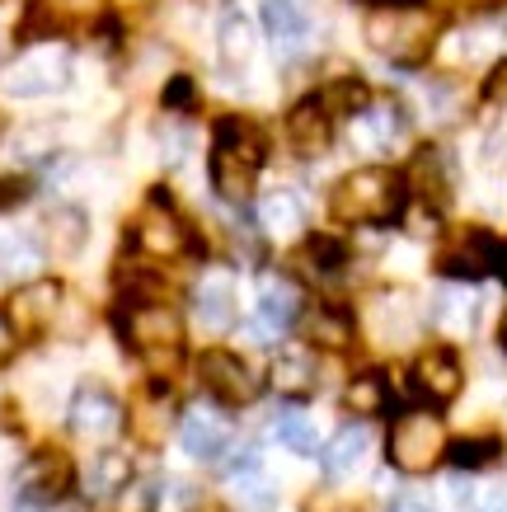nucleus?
Here are the masks:
<instances>
[{
  "mask_svg": "<svg viewBox=\"0 0 507 512\" xmlns=\"http://www.w3.org/2000/svg\"><path fill=\"white\" fill-rule=\"evenodd\" d=\"M306 339L315 348H348L353 343V315L338 306H315L306 315Z\"/></svg>",
  "mask_w": 507,
  "mask_h": 512,
  "instance_id": "bb28decb",
  "label": "nucleus"
},
{
  "mask_svg": "<svg viewBox=\"0 0 507 512\" xmlns=\"http://www.w3.org/2000/svg\"><path fill=\"white\" fill-rule=\"evenodd\" d=\"M348 137L362 156H390L404 137H409V113L395 99H367V109L353 113Z\"/></svg>",
  "mask_w": 507,
  "mask_h": 512,
  "instance_id": "0eeeda50",
  "label": "nucleus"
},
{
  "mask_svg": "<svg viewBox=\"0 0 507 512\" xmlns=\"http://www.w3.org/2000/svg\"><path fill=\"white\" fill-rule=\"evenodd\" d=\"M151 512H198V489L188 480H165L151 494Z\"/></svg>",
  "mask_w": 507,
  "mask_h": 512,
  "instance_id": "c9c22d12",
  "label": "nucleus"
},
{
  "mask_svg": "<svg viewBox=\"0 0 507 512\" xmlns=\"http://www.w3.org/2000/svg\"><path fill=\"white\" fill-rule=\"evenodd\" d=\"M287 137L301 156H320L329 151V141H334V113L320 104V94L315 99H301L292 113H287Z\"/></svg>",
  "mask_w": 507,
  "mask_h": 512,
  "instance_id": "2eb2a0df",
  "label": "nucleus"
},
{
  "mask_svg": "<svg viewBox=\"0 0 507 512\" xmlns=\"http://www.w3.org/2000/svg\"><path fill=\"white\" fill-rule=\"evenodd\" d=\"M498 451H503L498 447V437H461V442H451V447H446V461L470 475V470L493 466V461H498Z\"/></svg>",
  "mask_w": 507,
  "mask_h": 512,
  "instance_id": "473e14b6",
  "label": "nucleus"
},
{
  "mask_svg": "<svg viewBox=\"0 0 507 512\" xmlns=\"http://www.w3.org/2000/svg\"><path fill=\"white\" fill-rule=\"evenodd\" d=\"M404 184L418 188V198L428 202V207H442L446 202V188H451V179H446V165H442V151H418L414 170H409V179Z\"/></svg>",
  "mask_w": 507,
  "mask_h": 512,
  "instance_id": "c85d7f7f",
  "label": "nucleus"
},
{
  "mask_svg": "<svg viewBox=\"0 0 507 512\" xmlns=\"http://www.w3.org/2000/svg\"><path fill=\"white\" fill-rule=\"evenodd\" d=\"M273 437L292 451V456H315V451H320V433H315V419H310L306 409H277Z\"/></svg>",
  "mask_w": 507,
  "mask_h": 512,
  "instance_id": "a878e982",
  "label": "nucleus"
},
{
  "mask_svg": "<svg viewBox=\"0 0 507 512\" xmlns=\"http://www.w3.org/2000/svg\"><path fill=\"white\" fill-rule=\"evenodd\" d=\"M432 320H437L446 334H470V329L479 325L475 287H465V282H442L437 296H432Z\"/></svg>",
  "mask_w": 507,
  "mask_h": 512,
  "instance_id": "6ab92c4d",
  "label": "nucleus"
},
{
  "mask_svg": "<svg viewBox=\"0 0 507 512\" xmlns=\"http://www.w3.org/2000/svg\"><path fill=\"white\" fill-rule=\"evenodd\" d=\"M15 357V325H10V315L0 311V367Z\"/></svg>",
  "mask_w": 507,
  "mask_h": 512,
  "instance_id": "79ce46f5",
  "label": "nucleus"
},
{
  "mask_svg": "<svg viewBox=\"0 0 507 512\" xmlns=\"http://www.w3.org/2000/svg\"><path fill=\"white\" fill-rule=\"evenodd\" d=\"M66 76H71V57H66V47H33L24 62L10 66V76H5V90L10 94H52L62 90Z\"/></svg>",
  "mask_w": 507,
  "mask_h": 512,
  "instance_id": "9d476101",
  "label": "nucleus"
},
{
  "mask_svg": "<svg viewBox=\"0 0 507 512\" xmlns=\"http://www.w3.org/2000/svg\"><path fill=\"white\" fill-rule=\"evenodd\" d=\"M409 381H414V390L432 404L456 400L465 386L461 357L451 353V348H423V353L414 357V367H409Z\"/></svg>",
  "mask_w": 507,
  "mask_h": 512,
  "instance_id": "4468645a",
  "label": "nucleus"
},
{
  "mask_svg": "<svg viewBox=\"0 0 507 512\" xmlns=\"http://www.w3.org/2000/svg\"><path fill=\"white\" fill-rule=\"evenodd\" d=\"M296 268H301L310 282L338 278V268H343V245H338V240H324V235H315V240H306V245H301V254H296Z\"/></svg>",
  "mask_w": 507,
  "mask_h": 512,
  "instance_id": "c756f323",
  "label": "nucleus"
},
{
  "mask_svg": "<svg viewBox=\"0 0 507 512\" xmlns=\"http://www.w3.org/2000/svg\"><path fill=\"white\" fill-rule=\"evenodd\" d=\"M498 339H503V348H507V320H503V329H498Z\"/></svg>",
  "mask_w": 507,
  "mask_h": 512,
  "instance_id": "37998d69",
  "label": "nucleus"
},
{
  "mask_svg": "<svg viewBox=\"0 0 507 512\" xmlns=\"http://www.w3.org/2000/svg\"><path fill=\"white\" fill-rule=\"evenodd\" d=\"M43 268V245L29 235H10L0 240V278L5 282H33V273Z\"/></svg>",
  "mask_w": 507,
  "mask_h": 512,
  "instance_id": "393cba45",
  "label": "nucleus"
},
{
  "mask_svg": "<svg viewBox=\"0 0 507 512\" xmlns=\"http://www.w3.org/2000/svg\"><path fill=\"white\" fill-rule=\"evenodd\" d=\"M66 423H71V433L85 437V442H108V437H118V428H123V404H118V395L108 386L85 381V386L71 395Z\"/></svg>",
  "mask_w": 507,
  "mask_h": 512,
  "instance_id": "6e6552de",
  "label": "nucleus"
},
{
  "mask_svg": "<svg viewBox=\"0 0 507 512\" xmlns=\"http://www.w3.org/2000/svg\"><path fill=\"white\" fill-rule=\"evenodd\" d=\"M57 311H62V287H57V282H29V287L15 296V325L24 329V334L47 329L57 320Z\"/></svg>",
  "mask_w": 507,
  "mask_h": 512,
  "instance_id": "412c9836",
  "label": "nucleus"
},
{
  "mask_svg": "<svg viewBox=\"0 0 507 512\" xmlns=\"http://www.w3.org/2000/svg\"><path fill=\"white\" fill-rule=\"evenodd\" d=\"M414 301L404 292H385L376 296V334H381L385 343H404L409 334H414Z\"/></svg>",
  "mask_w": 507,
  "mask_h": 512,
  "instance_id": "cd10ccee",
  "label": "nucleus"
},
{
  "mask_svg": "<svg viewBox=\"0 0 507 512\" xmlns=\"http://www.w3.org/2000/svg\"><path fill=\"white\" fill-rule=\"evenodd\" d=\"M231 419L212 409V404H188L184 419H179V447L188 456H198V461H216V456H226L231 447Z\"/></svg>",
  "mask_w": 507,
  "mask_h": 512,
  "instance_id": "f8f14e48",
  "label": "nucleus"
},
{
  "mask_svg": "<svg viewBox=\"0 0 507 512\" xmlns=\"http://www.w3.org/2000/svg\"><path fill=\"white\" fill-rule=\"evenodd\" d=\"M343 404L353 409L357 419H371V414H381L385 404H390V390H385V376L381 372H362L348 381L343 390Z\"/></svg>",
  "mask_w": 507,
  "mask_h": 512,
  "instance_id": "7c9ffc66",
  "label": "nucleus"
},
{
  "mask_svg": "<svg viewBox=\"0 0 507 512\" xmlns=\"http://www.w3.org/2000/svg\"><path fill=\"white\" fill-rule=\"evenodd\" d=\"M315 381H320L315 353H306V348L277 353V362H273V386L282 390V395H306V390H315Z\"/></svg>",
  "mask_w": 507,
  "mask_h": 512,
  "instance_id": "b1692460",
  "label": "nucleus"
},
{
  "mask_svg": "<svg viewBox=\"0 0 507 512\" xmlns=\"http://www.w3.org/2000/svg\"><path fill=\"white\" fill-rule=\"evenodd\" d=\"M470 512H507V489H489L470 503Z\"/></svg>",
  "mask_w": 507,
  "mask_h": 512,
  "instance_id": "a19ab883",
  "label": "nucleus"
},
{
  "mask_svg": "<svg viewBox=\"0 0 507 512\" xmlns=\"http://www.w3.org/2000/svg\"><path fill=\"white\" fill-rule=\"evenodd\" d=\"M390 512H442L432 498H423V494H400L395 503H390Z\"/></svg>",
  "mask_w": 507,
  "mask_h": 512,
  "instance_id": "ea45409f",
  "label": "nucleus"
},
{
  "mask_svg": "<svg viewBox=\"0 0 507 512\" xmlns=\"http://www.w3.org/2000/svg\"><path fill=\"white\" fill-rule=\"evenodd\" d=\"M371 456V433L362 428V423H348V428H338L334 437H329V447H324V475L329 480H348V475H357V470L367 466Z\"/></svg>",
  "mask_w": 507,
  "mask_h": 512,
  "instance_id": "a211bd4d",
  "label": "nucleus"
},
{
  "mask_svg": "<svg viewBox=\"0 0 507 512\" xmlns=\"http://www.w3.org/2000/svg\"><path fill=\"white\" fill-rule=\"evenodd\" d=\"M137 240H141L146 254H155V259H174V254H184L188 249V226H184V217L169 207L165 193H155V198L141 207Z\"/></svg>",
  "mask_w": 507,
  "mask_h": 512,
  "instance_id": "9b49d317",
  "label": "nucleus"
},
{
  "mask_svg": "<svg viewBox=\"0 0 507 512\" xmlns=\"http://www.w3.org/2000/svg\"><path fill=\"white\" fill-rule=\"evenodd\" d=\"M132 484V461L123 451H104L85 466V494L90 498H118Z\"/></svg>",
  "mask_w": 507,
  "mask_h": 512,
  "instance_id": "5701e85b",
  "label": "nucleus"
},
{
  "mask_svg": "<svg viewBox=\"0 0 507 512\" xmlns=\"http://www.w3.org/2000/svg\"><path fill=\"white\" fill-rule=\"evenodd\" d=\"M216 52H221V62L231 66V71H240V66L254 57V29H249L240 15L221 19V33H216Z\"/></svg>",
  "mask_w": 507,
  "mask_h": 512,
  "instance_id": "2f4dec72",
  "label": "nucleus"
},
{
  "mask_svg": "<svg viewBox=\"0 0 507 512\" xmlns=\"http://www.w3.org/2000/svg\"><path fill=\"white\" fill-rule=\"evenodd\" d=\"M263 156H268V141H263V127L249 123V118H221L216 127V151H212V184L226 202H249L254 193V179L263 170Z\"/></svg>",
  "mask_w": 507,
  "mask_h": 512,
  "instance_id": "f03ea898",
  "label": "nucleus"
},
{
  "mask_svg": "<svg viewBox=\"0 0 507 512\" xmlns=\"http://www.w3.org/2000/svg\"><path fill=\"white\" fill-rule=\"evenodd\" d=\"M19 19H24V10H15V5H0V52L19 38Z\"/></svg>",
  "mask_w": 507,
  "mask_h": 512,
  "instance_id": "58836bf2",
  "label": "nucleus"
},
{
  "mask_svg": "<svg viewBox=\"0 0 507 512\" xmlns=\"http://www.w3.org/2000/svg\"><path fill=\"white\" fill-rule=\"evenodd\" d=\"M320 104L329 113H343V118H353L357 109H367V85L357 76H343V80H329V90L320 94Z\"/></svg>",
  "mask_w": 507,
  "mask_h": 512,
  "instance_id": "f704fd0d",
  "label": "nucleus"
},
{
  "mask_svg": "<svg viewBox=\"0 0 507 512\" xmlns=\"http://www.w3.org/2000/svg\"><path fill=\"white\" fill-rule=\"evenodd\" d=\"M24 198H29V179H19V174H5V179H0V212L19 207Z\"/></svg>",
  "mask_w": 507,
  "mask_h": 512,
  "instance_id": "4c0bfd02",
  "label": "nucleus"
},
{
  "mask_svg": "<svg viewBox=\"0 0 507 512\" xmlns=\"http://www.w3.org/2000/svg\"><path fill=\"white\" fill-rule=\"evenodd\" d=\"M193 104H198V90H193V80L188 76H174L165 85V109H193Z\"/></svg>",
  "mask_w": 507,
  "mask_h": 512,
  "instance_id": "e433bc0d",
  "label": "nucleus"
},
{
  "mask_svg": "<svg viewBox=\"0 0 507 512\" xmlns=\"http://www.w3.org/2000/svg\"><path fill=\"white\" fill-rule=\"evenodd\" d=\"M296 311H301V301H296V287H292V282H277V278L263 282L259 306H254V320H259V334H263V339L287 334V329L296 325Z\"/></svg>",
  "mask_w": 507,
  "mask_h": 512,
  "instance_id": "aec40b11",
  "label": "nucleus"
},
{
  "mask_svg": "<svg viewBox=\"0 0 507 512\" xmlns=\"http://www.w3.org/2000/svg\"><path fill=\"white\" fill-rule=\"evenodd\" d=\"M367 43L395 66H418L437 47V15L428 5L409 10H371L367 15Z\"/></svg>",
  "mask_w": 507,
  "mask_h": 512,
  "instance_id": "20e7f679",
  "label": "nucleus"
},
{
  "mask_svg": "<svg viewBox=\"0 0 507 512\" xmlns=\"http://www.w3.org/2000/svg\"><path fill=\"white\" fill-rule=\"evenodd\" d=\"M259 226H263V235H273V240H296V235L306 231V202H301V193H296V188L263 193Z\"/></svg>",
  "mask_w": 507,
  "mask_h": 512,
  "instance_id": "f3484780",
  "label": "nucleus"
},
{
  "mask_svg": "<svg viewBox=\"0 0 507 512\" xmlns=\"http://www.w3.org/2000/svg\"><path fill=\"white\" fill-rule=\"evenodd\" d=\"M118 329H123L127 348H137L141 362H146L151 372L179 367L184 320H179V311H169L165 301H127L123 311H118Z\"/></svg>",
  "mask_w": 507,
  "mask_h": 512,
  "instance_id": "7ed1b4c3",
  "label": "nucleus"
},
{
  "mask_svg": "<svg viewBox=\"0 0 507 512\" xmlns=\"http://www.w3.org/2000/svg\"><path fill=\"white\" fill-rule=\"evenodd\" d=\"M193 315L207 334H226L235 325V282L226 273H207L193 292Z\"/></svg>",
  "mask_w": 507,
  "mask_h": 512,
  "instance_id": "dca6fc26",
  "label": "nucleus"
},
{
  "mask_svg": "<svg viewBox=\"0 0 507 512\" xmlns=\"http://www.w3.org/2000/svg\"><path fill=\"white\" fill-rule=\"evenodd\" d=\"M198 376H202V386L212 390L221 404H249L254 395H259V376L249 372V367L235 353H226V348L202 353Z\"/></svg>",
  "mask_w": 507,
  "mask_h": 512,
  "instance_id": "ddd939ff",
  "label": "nucleus"
},
{
  "mask_svg": "<svg viewBox=\"0 0 507 512\" xmlns=\"http://www.w3.org/2000/svg\"><path fill=\"white\" fill-rule=\"evenodd\" d=\"M503 43H507V29L493 15H484V19H470V24H461V29L446 33L442 57H446V66L470 71V66H489L493 57L503 52Z\"/></svg>",
  "mask_w": 507,
  "mask_h": 512,
  "instance_id": "1a4fd4ad",
  "label": "nucleus"
},
{
  "mask_svg": "<svg viewBox=\"0 0 507 512\" xmlns=\"http://www.w3.org/2000/svg\"><path fill=\"white\" fill-rule=\"evenodd\" d=\"M442 273L446 282H479L489 278V273H503L507 268V249L498 245V235L493 231H479V226H465V231L451 235V245L442 249Z\"/></svg>",
  "mask_w": 507,
  "mask_h": 512,
  "instance_id": "423d86ee",
  "label": "nucleus"
},
{
  "mask_svg": "<svg viewBox=\"0 0 507 512\" xmlns=\"http://www.w3.org/2000/svg\"><path fill=\"white\" fill-rule=\"evenodd\" d=\"M465 5H493V0H465Z\"/></svg>",
  "mask_w": 507,
  "mask_h": 512,
  "instance_id": "c03bdc74",
  "label": "nucleus"
},
{
  "mask_svg": "<svg viewBox=\"0 0 507 512\" xmlns=\"http://www.w3.org/2000/svg\"><path fill=\"white\" fill-rule=\"evenodd\" d=\"M446 428L437 414L428 409H409L400 419L390 423V437H385V456H390V466L400 470V475H428V470L442 466L446 456Z\"/></svg>",
  "mask_w": 507,
  "mask_h": 512,
  "instance_id": "39448f33",
  "label": "nucleus"
},
{
  "mask_svg": "<svg viewBox=\"0 0 507 512\" xmlns=\"http://www.w3.org/2000/svg\"><path fill=\"white\" fill-rule=\"evenodd\" d=\"M47 235H52L57 254H80V245H85V217H80L76 207H57L47 217Z\"/></svg>",
  "mask_w": 507,
  "mask_h": 512,
  "instance_id": "72a5a7b5",
  "label": "nucleus"
},
{
  "mask_svg": "<svg viewBox=\"0 0 507 512\" xmlns=\"http://www.w3.org/2000/svg\"><path fill=\"white\" fill-rule=\"evenodd\" d=\"M409 207V184L390 165H362L329 188V212L343 226H385L400 221Z\"/></svg>",
  "mask_w": 507,
  "mask_h": 512,
  "instance_id": "f257e3e1",
  "label": "nucleus"
},
{
  "mask_svg": "<svg viewBox=\"0 0 507 512\" xmlns=\"http://www.w3.org/2000/svg\"><path fill=\"white\" fill-rule=\"evenodd\" d=\"M263 29L277 47H301L310 38V15L301 0H263Z\"/></svg>",
  "mask_w": 507,
  "mask_h": 512,
  "instance_id": "4be33fe9",
  "label": "nucleus"
}]
</instances>
